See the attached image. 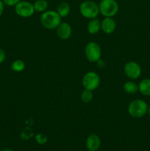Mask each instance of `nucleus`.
I'll use <instances>...</instances> for the list:
<instances>
[{
    "label": "nucleus",
    "mask_w": 150,
    "mask_h": 151,
    "mask_svg": "<svg viewBox=\"0 0 150 151\" xmlns=\"http://www.w3.org/2000/svg\"><path fill=\"white\" fill-rule=\"evenodd\" d=\"M41 22L42 26L47 29H57L61 23V17L57 11L48 10L43 13L41 16Z\"/></svg>",
    "instance_id": "f257e3e1"
},
{
    "label": "nucleus",
    "mask_w": 150,
    "mask_h": 151,
    "mask_svg": "<svg viewBox=\"0 0 150 151\" xmlns=\"http://www.w3.org/2000/svg\"><path fill=\"white\" fill-rule=\"evenodd\" d=\"M148 105L142 100H135L128 106V113L133 118H141L148 112Z\"/></svg>",
    "instance_id": "f03ea898"
},
{
    "label": "nucleus",
    "mask_w": 150,
    "mask_h": 151,
    "mask_svg": "<svg viewBox=\"0 0 150 151\" xmlns=\"http://www.w3.org/2000/svg\"><path fill=\"white\" fill-rule=\"evenodd\" d=\"M79 12L83 17L86 19H95L99 13V5L91 0H87L81 3L79 6Z\"/></svg>",
    "instance_id": "7ed1b4c3"
},
{
    "label": "nucleus",
    "mask_w": 150,
    "mask_h": 151,
    "mask_svg": "<svg viewBox=\"0 0 150 151\" xmlns=\"http://www.w3.org/2000/svg\"><path fill=\"white\" fill-rule=\"evenodd\" d=\"M99 13L104 17H113L119 11V4L116 0H101L99 4Z\"/></svg>",
    "instance_id": "20e7f679"
},
{
    "label": "nucleus",
    "mask_w": 150,
    "mask_h": 151,
    "mask_svg": "<svg viewBox=\"0 0 150 151\" xmlns=\"http://www.w3.org/2000/svg\"><path fill=\"white\" fill-rule=\"evenodd\" d=\"M82 86L85 89L94 91L100 84V77L96 72H88L82 78Z\"/></svg>",
    "instance_id": "39448f33"
},
{
    "label": "nucleus",
    "mask_w": 150,
    "mask_h": 151,
    "mask_svg": "<svg viewBox=\"0 0 150 151\" xmlns=\"http://www.w3.org/2000/svg\"><path fill=\"white\" fill-rule=\"evenodd\" d=\"M85 54L86 58L90 62H97L101 59V49L96 42H89L85 48Z\"/></svg>",
    "instance_id": "423d86ee"
},
{
    "label": "nucleus",
    "mask_w": 150,
    "mask_h": 151,
    "mask_svg": "<svg viewBox=\"0 0 150 151\" xmlns=\"http://www.w3.org/2000/svg\"><path fill=\"white\" fill-rule=\"evenodd\" d=\"M14 7L16 14L22 18L30 17L34 14V12H35L33 4L27 1H19Z\"/></svg>",
    "instance_id": "0eeeda50"
},
{
    "label": "nucleus",
    "mask_w": 150,
    "mask_h": 151,
    "mask_svg": "<svg viewBox=\"0 0 150 151\" xmlns=\"http://www.w3.org/2000/svg\"><path fill=\"white\" fill-rule=\"evenodd\" d=\"M126 77L132 80L138 79L141 74V68L138 63L135 61H129L126 63L124 67Z\"/></svg>",
    "instance_id": "6e6552de"
},
{
    "label": "nucleus",
    "mask_w": 150,
    "mask_h": 151,
    "mask_svg": "<svg viewBox=\"0 0 150 151\" xmlns=\"http://www.w3.org/2000/svg\"><path fill=\"white\" fill-rule=\"evenodd\" d=\"M72 29L70 24L66 22H61L57 27V35L60 39L67 40L71 36Z\"/></svg>",
    "instance_id": "1a4fd4ad"
},
{
    "label": "nucleus",
    "mask_w": 150,
    "mask_h": 151,
    "mask_svg": "<svg viewBox=\"0 0 150 151\" xmlns=\"http://www.w3.org/2000/svg\"><path fill=\"white\" fill-rule=\"evenodd\" d=\"M101 146V139L96 134H90L86 139V147L89 151H97Z\"/></svg>",
    "instance_id": "9d476101"
},
{
    "label": "nucleus",
    "mask_w": 150,
    "mask_h": 151,
    "mask_svg": "<svg viewBox=\"0 0 150 151\" xmlns=\"http://www.w3.org/2000/svg\"><path fill=\"white\" fill-rule=\"evenodd\" d=\"M116 22L112 17H105L101 22V29L106 34H111L116 30Z\"/></svg>",
    "instance_id": "9b49d317"
},
{
    "label": "nucleus",
    "mask_w": 150,
    "mask_h": 151,
    "mask_svg": "<svg viewBox=\"0 0 150 151\" xmlns=\"http://www.w3.org/2000/svg\"><path fill=\"white\" fill-rule=\"evenodd\" d=\"M101 29V22L98 19H92L88 24V32L91 35L96 34Z\"/></svg>",
    "instance_id": "f8f14e48"
},
{
    "label": "nucleus",
    "mask_w": 150,
    "mask_h": 151,
    "mask_svg": "<svg viewBox=\"0 0 150 151\" xmlns=\"http://www.w3.org/2000/svg\"><path fill=\"white\" fill-rule=\"evenodd\" d=\"M138 91L143 95L150 96V78H146L140 82Z\"/></svg>",
    "instance_id": "ddd939ff"
},
{
    "label": "nucleus",
    "mask_w": 150,
    "mask_h": 151,
    "mask_svg": "<svg viewBox=\"0 0 150 151\" xmlns=\"http://www.w3.org/2000/svg\"><path fill=\"white\" fill-rule=\"evenodd\" d=\"M71 7L70 5L68 2L66 1H63V2L60 3L57 6V12L61 18H65L68 16V15L70 13Z\"/></svg>",
    "instance_id": "4468645a"
},
{
    "label": "nucleus",
    "mask_w": 150,
    "mask_h": 151,
    "mask_svg": "<svg viewBox=\"0 0 150 151\" xmlns=\"http://www.w3.org/2000/svg\"><path fill=\"white\" fill-rule=\"evenodd\" d=\"M35 11L38 13H44L48 8V1L46 0H36L33 4Z\"/></svg>",
    "instance_id": "2eb2a0df"
},
{
    "label": "nucleus",
    "mask_w": 150,
    "mask_h": 151,
    "mask_svg": "<svg viewBox=\"0 0 150 151\" xmlns=\"http://www.w3.org/2000/svg\"><path fill=\"white\" fill-rule=\"evenodd\" d=\"M124 90L127 94H135L138 91V86L132 81H127L124 84Z\"/></svg>",
    "instance_id": "dca6fc26"
},
{
    "label": "nucleus",
    "mask_w": 150,
    "mask_h": 151,
    "mask_svg": "<svg viewBox=\"0 0 150 151\" xmlns=\"http://www.w3.org/2000/svg\"><path fill=\"white\" fill-rule=\"evenodd\" d=\"M25 69V63L22 60H16L12 63L11 69L13 72H21Z\"/></svg>",
    "instance_id": "f3484780"
},
{
    "label": "nucleus",
    "mask_w": 150,
    "mask_h": 151,
    "mask_svg": "<svg viewBox=\"0 0 150 151\" xmlns=\"http://www.w3.org/2000/svg\"><path fill=\"white\" fill-rule=\"evenodd\" d=\"M93 97L94 95H93L92 91L88 89H85L81 94V100L83 103H90L93 100Z\"/></svg>",
    "instance_id": "a211bd4d"
},
{
    "label": "nucleus",
    "mask_w": 150,
    "mask_h": 151,
    "mask_svg": "<svg viewBox=\"0 0 150 151\" xmlns=\"http://www.w3.org/2000/svg\"><path fill=\"white\" fill-rule=\"evenodd\" d=\"M35 140L39 145H44L47 142V137L43 134H38L35 136Z\"/></svg>",
    "instance_id": "6ab92c4d"
},
{
    "label": "nucleus",
    "mask_w": 150,
    "mask_h": 151,
    "mask_svg": "<svg viewBox=\"0 0 150 151\" xmlns=\"http://www.w3.org/2000/svg\"><path fill=\"white\" fill-rule=\"evenodd\" d=\"M21 1V0H2L4 4L5 5L9 6V7H13V6L16 5V4H18Z\"/></svg>",
    "instance_id": "aec40b11"
},
{
    "label": "nucleus",
    "mask_w": 150,
    "mask_h": 151,
    "mask_svg": "<svg viewBox=\"0 0 150 151\" xmlns=\"http://www.w3.org/2000/svg\"><path fill=\"white\" fill-rule=\"evenodd\" d=\"M6 58V54L5 52L4 51V50H2L1 48H0V64L2 63L4 61Z\"/></svg>",
    "instance_id": "412c9836"
},
{
    "label": "nucleus",
    "mask_w": 150,
    "mask_h": 151,
    "mask_svg": "<svg viewBox=\"0 0 150 151\" xmlns=\"http://www.w3.org/2000/svg\"><path fill=\"white\" fill-rule=\"evenodd\" d=\"M4 2L2 1V0H0V17H1L3 12H4Z\"/></svg>",
    "instance_id": "4be33fe9"
},
{
    "label": "nucleus",
    "mask_w": 150,
    "mask_h": 151,
    "mask_svg": "<svg viewBox=\"0 0 150 151\" xmlns=\"http://www.w3.org/2000/svg\"><path fill=\"white\" fill-rule=\"evenodd\" d=\"M1 151H13V150H11V149L6 148V149H3V150H1Z\"/></svg>",
    "instance_id": "5701e85b"
},
{
    "label": "nucleus",
    "mask_w": 150,
    "mask_h": 151,
    "mask_svg": "<svg viewBox=\"0 0 150 151\" xmlns=\"http://www.w3.org/2000/svg\"><path fill=\"white\" fill-rule=\"evenodd\" d=\"M148 113H149V114L150 115V107L148 109Z\"/></svg>",
    "instance_id": "b1692460"
}]
</instances>
